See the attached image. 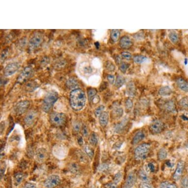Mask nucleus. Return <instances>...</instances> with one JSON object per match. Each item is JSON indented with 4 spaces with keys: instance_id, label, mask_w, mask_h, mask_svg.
<instances>
[{
    "instance_id": "72a5a7b5",
    "label": "nucleus",
    "mask_w": 188,
    "mask_h": 188,
    "mask_svg": "<svg viewBox=\"0 0 188 188\" xmlns=\"http://www.w3.org/2000/svg\"><path fill=\"white\" fill-rule=\"evenodd\" d=\"M84 152L91 159H93L94 157V151L91 147L89 146H85L84 147Z\"/></svg>"
},
{
    "instance_id": "39448f33",
    "label": "nucleus",
    "mask_w": 188,
    "mask_h": 188,
    "mask_svg": "<svg viewBox=\"0 0 188 188\" xmlns=\"http://www.w3.org/2000/svg\"><path fill=\"white\" fill-rule=\"evenodd\" d=\"M44 39L43 35L41 33H36L32 37L29 43V49L33 51L41 45Z\"/></svg>"
},
{
    "instance_id": "412c9836",
    "label": "nucleus",
    "mask_w": 188,
    "mask_h": 188,
    "mask_svg": "<svg viewBox=\"0 0 188 188\" xmlns=\"http://www.w3.org/2000/svg\"><path fill=\"white\" fill-rule=\"evenodd\" d=\"M120 36V31L119 30L114 29L110 32V39L114 42H116L118 41Z\"/></svg>"
},
{
    "instance_id": "e433bc0d",
    "label": "nucleus",
    "mask_w": 188,
    "mask_h": 188,
    "mask_svg": "<svg viewBox=\"0 0 188 188\" xmlns=\"http://www.w3.org/2000/svg\"><path fill=\"white\" fill-rule=\"evenodd\" d=\"M105 109V106H103V105H101L99 106H98L97 109H96L95 112H94L96 117H99V116L102 114V113L104 112Z\"/></svg>"
},
{
    "instance_id": "ddd939ff",
    "label": "nucleus",
    "mask_w": 188,
    "mask_h": 188,
    "mask_svg": "<svg viewBox=\"0 0 188 188\" xmlns=\"http://www.w3.org/2000/svg\"><path fill=\"white\" fill-rule=\"evenodd\" d=\"M137 180V176L133 171L129 173L125 182V188H132L134 186Z\"/></svg>"
},
{
    "instance_id": "13d9d810",
    "label": "nucleus",
    "mask_w": 188,
    "mask_h": 188,
    "mask_svg": "<svg viewBox=\"0 0 188 188\" xmlns=\"http://www.w3.org/2000/svg\"><path fill=\"white\" fill-rule=\"evenodd\" d=\"M5 169L3 168H1V178L2 179V177L4 176V174H5Z\"/></svg>"
},
{
    "instance_id": "09e8293b",
    "label": "nucleus",
    "mask_w": 188,
    "mask_h": 188,
    "mask_svg": "<svg viewBox=\"0 0 188 188\" xmlns=\"http://www.w3.org/2000/svg\"><path fill=\"white\" fill-rule=\"evenodd\" d=\"M8 49H5L3 51V52L2 53L1 57V62L4 61L5 59H6V58L8 57Z\"/></svg>"
},
{
    "instance_id": "864d4df0",
    "label": "nucleus",
    "mask_w": 188,
    "mask_h": 188,
    "mask_svg": "<svg viewBox=\"0 0 188 188\" xmlns=\"http://www.w3.org/2000/svg\"><path fill=\"white\" fill-rule=\"evenodd\" d=\"M24 188H36V185L32 182H28L26 183Z\"/></svg>"
},
{
    "instance_id": "a18cd8bd",
    "label": "nucleus",
    "mask_w": 188,
    "mask_h": 188,
    "mask_svg": "<svg viewBox=\"0 0 188 188\" xmlns=\"http://www.w3.org/2000/svg\"><path fill=\"white\" fill-rule=\"evenodd\" d=\"M121 57L123 59H126L127 60H130L132 59V54L128 52H122L121 53Z\"/></svg>"
},
{
    "instance_id": "bb28decb",
    "label": "nucleus",
    "mask_w": 188,
    "mask_h": 188,
    "mask_svg": "<svg viewBox=\"0 0 188 188\" xmlns=\"http://www.w3.org/2000/svg\"><path fill=\"white\" fill-rule=\"evenodd\" d=\"M69 170L72 173H77L79 171V166L76 163H72L69 166Z\"/></svg>"
},
{
    "instance_id": "8fccbe9b",
    "label": "nucleus",
    "mask_w": 188,
    "mask_h": 188,
    "mask_svg": "<svg viewBox=\"0 0 188 188\" xmlns=\"http://www.w3.org/2000/svg\"><path fill=\"white\" fill-rule=\"evenodd\" d=\"M108 168H109V166L107 164L102 163L101 166H99V171H101V172H103V171H106L108 169Z\"/></svg>"
},
{
    "instance_id": "4c0bfd02",
    "label": "nucleus",
    "mask_w": 188,
    "mask_h": 188,
    "mask_svg": "<svg viewBox=\"0 0 188 188\" xmlns=\"http://www.w3.org/2000/svg\"><path fill=\"white\" fill-rule=\"evenodd\" d=\"M97 91L96 90V89H94V88H90L88 90V96L89 100L90 101V102H91L92 99L97 95Z\"/></svg>"
},
{
    "instance_id": "de8ad7c7",
    "label": "nucleus",
    "mask_w": 188,
    "mask_h": 188,
    "mask_svg": "<svg viewBox=\"0 0 188 188\" xmlns=\"http://www.w3.org/2000/svg\"><path fill=\"white\" fill-rule=\"evenodd\" d=\"M81 131H82L83 136L84 137H87L89 135V133H88V130L87 127H86V126L84 125L82 127Z\"/></svg>"
},
{
    "instance_id": "cd10ccee",
    "label": "nucleus",
    "mask_w": 188,
    "mask_h": 188,
    "mask_svg": "<svg viewBox=\"0 0 188 188\" xmlns=\"http://www.w3.org/2000/svg\"><path fill=\"white\" fill-rule=\"evenodd\" d=\"M125 82V79L123 76L121 75H118L117 76L116 79L115 83V86L118 88L121 87Z\"/></svg>"
},
{
    "instance_id": "5fc2aeb1",
    "label": "nucleus",
    "mask_w": 188,
    "mask_h": 188,
    "mask_svg": "<svg viewBox=\"0 0 188 188\" xmlns=\"http://www.w3.org/2000/svg\"><path fill=\"white\" fill-rule=\"evenodd\" d=\"M139 188H154L149 183H142L139 185Z\"/></svg>"
},
{
    "instance_id": "49530a36",
    "label": "nucleus",
    "mask_w": 188,
    "mask_h": 188,
    "mask_svg": "<svg viewBox=\"0 0 188 188\" xmlns=\"http://www.w3.org/2000/svg\"><path fill=\"white\" fill-rule=\"evenodd\" d=\"M181 188H188V178H183L181 182Z\"/></svg>"
},
{
    "instance_id": "3c124183",
    "label": "nucleus",
    "mask_w": 188,
    "mask_h": 188,
    "mask_svg": "<svg viewBox=\"0 0 188 188\" xmlns=\"http://www.w3.org/2000/svg\"><path fill=\"white\" fill-rule=\"evenodd\" d=\"M105 187L106 188H118V185L113 182L106 184Z\"/></svg>"
},
{
    "instance_id": "473e14b6",
    "label": "nucleus",
    "mask_w": 188,
    "mask_h": 188,
    "mask_svg": "<svg viewBox=\"0 0 188 188\" xmlns=\"http://www.w3.org/2000/svg\"><path fill=\"white\" fill-rule=\"evenodd\" d=\"M147 57L143 55H136L133 58V61L137 64H141L147 60Z\"/></svg>"
},
{
    "instance_id": "c9c22d12",
    "label": "nucleus",
    "mask_w": 188,
    "mask_h": 188,
    "mask_svg": "<svg viewBox=\"0 0 188 188\" xmlns=\"http://www.w3.org/2000/svg\"><path fill=\"white\" fill-rule=\"evenodd\" d=\"M126 123H127V121L123 120V121H122L120 123L117 124L115 127V130L116 132L118 133H121V131L123 130L124 128L125 125L126 124Z\"/></svg>"
},
{
    "instance_id": "aec40b11",
    "label": "nucleus",
    "mask_w": 188,
    "mask_h": 188,
    "mask_svg": "<svg viewBox=\"0 0 188 188\" xmlns=\"http://www.w3.org/2000/svg\"><path fill=\"white\" fill-rule=\"evenodd\" d=\"M172 93H173L172 90L168 86L162 87L159 91V95L161 96H163V97L169 96L172 94Z\"/></svg>"
},
{
    "instance_id": "a19ab883",
    "label": "nucleus",
    "mask_w": 188,
    "mask_h": 188,
    "mask_svg": "<svg viewBox=\"0 0 188 188\" xmlns=\"http://www.w3.org/2000/svg\"><path fill=\"white\" fill-rule=\"evenodd\" d=\"M129 68V65L125 62H122L120 65L119 66V69L123 73H125Z\"/></svg>"
},
{
    "instance_id": "f8f14e48",
    "label": "nucleus",
    "mask_w": 188,
    "mask_h": 188,
    "mask_svg": "<svg viewBox=\"0 0 188 188\" xmlns=\"http://www.w3.org/2000/svg\"><path fill=\"white\" fill-rule=\"evenodd\" d=\"M185 169V163L183 161H179L177 165L176 169L175 170L173 175V179L176 181L181 179L183 171Z\"/></svg>"
},
{
    "instance_id": "6ab92c4d",
    "label": "nucleus",
    "mask_w": 188,
    "mask_h": 188,
    "mask_svg": "<svg viewBox=\"0 0 188 188\" xmlns=\"http://www.w3.org/2000/svg\"><path fill=\"white\" fill-rule=\"evenodd\" d=\"M76 155L80 162L82 163H87L88 162V156L85 152L81 150H77L76 152Z\"/></svg>"
},
{
    "instance_id": "58836bf2",
    "label": "nucleus",
    "mask_w": 188,
    "mask_h": 188,
    "mask_svg": "<svg viewBox=\"0 0 188 188\" xmlns=\"http://www.w3.org/2000/svg\"><path fill=\"white\" fill-rule=\"evenodd\" d=\"M106 68L107 71L109 72H112L115 71V66L114 65L113 63L112 62L109 61L106 62Z\"/></svg>"
},
{
    "instance_id": "b1692460",
    "label": "nucleus",
    "mask_w": 188,
    "mask_h": 188,
    "mask_svg": "<svg viewBox=\"0 0 188 188\" xmlns=\"http://www.w3.org/2000/svg\"><path fill=\"white\" fill-rule=\"evenodd\" d=\"M24 175L23 173H16L14 176V180L16 186L20 184V183L23 180Z\"/></svg>"
},
{
    "instance_id": "423d86ee",
    "label": "nucleus",
    "mask_w": 188,
    "mask_h": 188,
    "mask_svg": "<svg viewBox=\"0 0 188 188\" xmlns=\"http://www.w3.org/2000/svg\"><path fill=\"white\" fill-rule=\"evenodd\" d=\"M61 179L57 175H51L44 182V186L45 188H53L60 184Z\"/></svg>"
},
{
    "instance_id": "dca6fc26",
    "label": "nucleus",
    "mask_w": 188,
    "mask_h": 188,
    "mask_svg": "<svg viewBox=\"0 0 188 188\" xmlns=\"http://www.w3.org/2000/svg\"><path fill=\"white\" fill-rule=\"evenodd\" d=\"M176 83L181 90L188 92V81L183 77H179L176 79Z\"/></svg>"
},
{
    "instance_id": "c756f323",
    "label": "nucleus",
    "mask_w": 188,
    "mask_h": 188,
    "mask_svg": "<svg viewBox=\"0 0 188 188\" xmlns=\"http://www.w3.org/2000/svg\"><path fill=\"white\" fill-rule=\"evenodd\" d=\"M89 143L93 146H96L98 143V137L96 133H92L89 137Z\"/></svg>"
},
{
    "instance_id": "9d476101",
    "label": "nucleus",
    "mask_w": 188,
    "mask_h": 188,
    "mask_svg": "<svg viewBox=\"0 0 188 188\" xmlns=\"http://www.w3.org/2000/svg\"><path fill=\"white\" fill-rule=\"evenodd\" d=\"M165 125L162 121L159 120H155L153 121L150 125L149 129L152 133L154 134H158L161 133L164 129Z\"/></svg>"
},
{
    "instance_id": "c03bdc74",
    "label": "nucleus",
    "mask_w": 188,
    "mask_h": 188,
    "mask_svg": "<svg viewBox=\"0 0 188 188\" xmlns=\"http://www.w3.org/2000/svg\"><path fill=\"white\" fill-rule=\"evenodd\" d=\"M133 101H132L131 99L128 98V99H127L126 100V107L128 109H132V107H133Z\"/></svg>"
},
{
    "instance_id": "f03ea898",
    "label": "nucleus",
    "mask_w": 188,
    "mask_h": 188,
    "mask_svg": "<svg viewBox=\"0 0 188 188\" xmlns=\"http://www.w3.org/2000/svg\"><path fill=\"white\" fill-rule=\"evenodd\" d=\"M58 94L55 91H51L47 93L43 99L42 108L45 112H49L58 99Z\"/></svg>"
},
{
    "instance_id": "2f4dec72",
    "label": "nucleus",
    "mask_w": 188,
    "mask_h": 188,
    "mask_svg": "<svg viewBox=\"0 0 188 188\" xmlns=\"http://www.w3.org/2000/svg\"><path fill=\"white\" fill-rule=\"evenodd\" d=\"M159 188H177V187L174 183L168 181H163L159 185Z\"/></svg>"
},
{
    "instance_id": "393cba45",
    "label": "nucleus",
    "mask_w": 188,
    "mask_h": 188,
    "mask_svg": "<svg viewBox=\"0 0 188 188\" xmlns=\"http://www.w3.org/2000/svg\"><path fill=\"white\" fill-rule=\"evenodd\" d=\"M164 109L167 111H173L175 110V106L173 101H168L165 102L163 106Z\"/></svg>"
},
{
    "instance_id": "ea45409f",
    "label": "nucleus",
    "mask_w": 188,
    "mask_h": 188,
    "mask_svg": "<svg viewBox=\"0 0 188 188\" xmlns=\"http://www.w3.org/2000/svg\"><path fill=\"white\" fill-rule=\"evenodd\" d=\"M82 129L81 128V123L79 121H75L73 123V131L76 133H79L80 129Z\"/></svg>"
},
{
    "instance_id": "4be33fe9",
    "label": "nucleus",
    "mask_w": 188,
    "mask_h": 188,
    "mask_svg": "<svg viewBox=\"0 0 188 188\" xmlns=\"http://www.w3.org/2000/svg\"><path fill=\"white\" fill-rule=\"evenodd\" d=\"M168 36H169L170 41H171L173 43L175 44V43H177L179 41V36L176 32L174 31L170 32L169 33Z\"/></svg>"
},
{
    "instance_id": "6e6552de",
    "label": "nucleus",
    "mask_w": 188,
    "mask_h": 188,
    "mask_svg": "<svg viewBox=\"0 0 188 188\" xmlns=\"http://www.w3.org/2000/svg\"><path fill=\"white\" fill-rule=\"evenodd\" d=\"M49 153L44 148H40L35 151V157L37 162L39 163H43L49 158Z\"/></svg>"
},
{
    "instance_id": "f704fd0d",
    "label": "nucleus",
    "mask_w": 188,
    "mask_h": 188,
    "mask_svg": "<svg viewBox=\"0 0 188 188\" xmlns=\"http://www.w3.org/2000/svg\"><path fill=\"white\" fill-rule=\"evenodd\" d=\"M179 105L183 109H188V97L182 98L179 101Z\"/></svg>"
},
{
    "instance_id": "7c9ffc66",
    "label": "nucleus",
    "mask_w": 188,
    "mask_h": 188,
    "mask_svg": "<svg viewBox=\"0 0 188 188\" xmlns=\"http://www.w3.org/2000/svg\"><path fill=\"white\" fill-rule=\"evenodd\" d=\"M167 156V152L164 148L160 149L158 151V158L160 161H163L166 159Z\"/></svg>"
},
{
    "instance_id": "c85d7f7f",
    "label": "nucleus",
    "mask_w": 188,
    "mask_h": 188,
    "mask_svg": "<svg viewBox=\"0 0 188 188\" xmlns=\"http://www.w3.org/2000/svg\"><path fill=\"white\" fill-rule=\"evenodd\" d=\"M67 86L70 89H76L78 86V82L75 79H71L68 80L67 82Z\"/></svg>"
},
{
    "instance_id": "4468645a",
    "label": "nucleus",
    "mask_w": 188,
    "mask_h": 188,
    "mask_svg": "<svg viewBox=\"0 0 188 188\" xmlns=\"http://www.w3.org/2000/svg\"><path fill=\"white\" fill-rule=\"evenodd\" d=\"M38 116V113L35 110H31L29 111V112L27 114L25 118H24V122L25 124L28 126H31L34 124L35 120L37 119Z\"/></svg>"
},
{
    "instance_id": "37998d69",
    "label": "nucleus",
    "mask_w": 188,
    "mask_h": 188,
    "mask_svg": "<svg viewBox=\"0 0 188 188\" xmlns=\"http://www.w3.org/2000/svg\"><path fill=\"white\" fill-rule=\"evenodd\" d=\"M122 178V174L121 173H117L114 177L113 182L118 184L121 181Z\"/></svg>"
},
{
    "instance_id": "1a4fd4ad",
    "label": "nucleus",
    "mask_w": 188,
    "mask_h": 188,
    "mask_svg": "<svg viewBox=\"0 0 188 188\" xmlns=\"http://www.w3.org/2000/svg\"><path fill=\"white\" fill-rule=\"evenodd\" d=\"M33 75V69L31 67H27L24 69L19 76L17 82L24 83L30 79Z\"/></svg>"
},
{
    "instance_id": "a878e982",
    "label": "nucleus",
    "mask_w": 188,
    "mask_h": 188,
    "mask_svg": "<svg viewBox=\"0 0 188 188\" xmlns=\"http://www.w3.org/2000/svg\"><path fill=\"white\" fill-rule=\"evenodd\" d=\"M135 85L133 82H129L127 86V93L128 95L133 97L135 95Z\"/></svg>"
},
{
    "instance_id": "2eb2a0df",
    "label": "nucleus",
    "mask_w": 188,
    "mask_h": 188,
    "mask_svg": "<svg viewBox=\"0 0 188 188\" xmlns=\"http://www.w3.org/2000/svg\"><path fill=\"white\" fill-rule=\"evenodd\" d=\"M119 45L122 49H128L132 47L133 42L132 39L127 35H124L121 38L119 41Z\"/></svg>"
},
{
    "instance_id": "603ef678",
    "label": "nucleus",
    "mask_w": 188,
    "mask_h": 188,
    "mask_svg": "<svg viewBox=\"0 0 188 188\" xmlns=\"http://www.w3.org/2000/svg\"><path fill=\"white\" fill-rule=\"evenodd\" d=\"M107 80H108V81H109V82L111 84H113L114 83V81H115V77H114V76L113 75H107Z\"/></svg>"
},
{
    "instance_id": "f257e3e1",
    "label": "nucleus",
    "mask_w": 188,
    "mask_h": 188,
    "mask_svg": "<svg viewBox=\"0 0 188 188\" xmlns=\"http://www.w3.org/2000/svg\"><path fill=\"white\" fill-rule=\"evenodd\" d=\"M87 98L85 93L80 89H74L69 94L71 107L75 111H80L85 106Z\"/></svg>"
},
{
    "instance_id": "bf43d9fd",
    "label": "nucleus",
    "mask_w": 188,
    "mask_h": 188,
    "mask_svg": "<svg viewBox=\"0 0 188 188\" xmlns=\"http://www.w3.org/2000/svg\"><path fill=\"white\" fill-rule=\"evenodd\" d=\"M115 60H116V62L117 64H121V58L120 57L117 56V57L116 58V59H115Z\"/></svg>"
},
{
    "instance_id": "a211bd4d",
    "label": "nucleus",
    "mask_w": 188,
    "mask_h": 188,
    "mask_svg": "<svg viewBox=\"0 0 188 188\" xmlns=\"http://www.w3.org/2000/svg\"><path fill=\"white\" fill-rule=\"evenodd\" d=\"M99 123L100 125L102 127H106L109 123V116L107 112L104 111L102 113L99 117Z\"/></svg>"
},
{
    "instance_id": "5701e85b",
    "label": "nucleus",
    "mask_w": 188,
    "mask_h": 188,
    "mask_svg": "<svg viewBox=\"0 0 188 188\" xmlns=\"http://www.w3.org/2000/svg\"><path fill=\"white\" fill-rule=\"evenodd\" d=\"M139 177L143 183H149L150 182L149 177L143 170H140L139 171Z\"/></svg>"
},
{
    "instance_id": "f3484780",
    "label": "nucleus",
    "mask_w": 188,
    "mask_h": 188,
    "mask_svg": "<svg viewBox=\"0 0 188 188\" xmlns=\"http://www.w3.org/2000/svg\"><path fill=\"white\" fill-rule=\"evenodd\" d=\"M145 134L143 131H140L137 132L133 138L132 144L133 145L137 144L145 138Z\"/></svg>"
},
{
    "instance_id": "20e7f679",
    "label": "nucleus",
    "mask_w": 188,
    "mask_h": 188,
    "mask_svg": "<svg viewBox=\"0 0 188 188\" xmlns=\"http://www.w3.org/2000/svg\"><path fill=\"white\" fill-rule=\"evenodd\" d=\"M50 119L53 125L60 127L65 124L67 121V116L63 113L54 112L51 114Z\"/></svg>"
},
{
    "instance_id": "6e6d98bb",
    "label": "nucleus",
    "mask_w": 188,
    "mask_h": 188,
    "mask_svg": "<svg viewBox=\"0 0 188 188\" xmlns=\"http://www.w3.org/2000/svg\"><path fill=\"white\" fill-rule=\"evenodd\" d=\"M148 167L151 173H154L155 171V167L153 163H150L148 164Z\"/></svg>"
},
{
    "instance_id": "0eeeda50",
    "label": "nucleus",
    "mask_w": 188,
    "mask_h": 188,
    "mask_svg": "<svg viewBox=\"0 0 188 188\" xmlns=\"http://www.w3.org/2000/svg\"><path fill=\"white\" fill-rule=\"evenodd\" d=\"M20 67V65L18 62H13L7 65L4 69V75L6 77L12 76L16 73Z\"/></svg>"
},
{
    "instance_id": "9b49d317",
    "label": "nucleus",
    "mask_w": 188,
    "mask_h": 188,
    "mask_svg": "<svg viewBox=\"0 0 188 188\" xmlns=\"http://www.w3.org/2000/svg\"><path fill=\"white\" fill-rule=\"evenodd\" d=\"M30 103L28 101H23L19 102L15 106V113L17 115H22V114L26 111L27 110L29 109Z\"/></svg>"
},
{
    "instance_id": "4d7b16f0",
    "label": "nucleus",
    "mask_w": 188,
    "mask_h": 188,
    "mask_svg": "<svg viewBox=\"0 0 188 188\" xmlns=\"http://www.w3.org/2000/svg\"><path fill=\"white\" fill-rule=\"evenodd\" d=\"M77 142L79 144V145H80V146L83 145V139L82 136H79V137H77Z\"/></svg>"
},
{
    "instance_id": "7ed1b4c3",
    "label": "nucleus",
    "mask_w": 188,
    "mask_h": 188,
    "mask_svg": "<svg viewBox=\"0 0 188 188\" xmlns=\"http://www.w3.org/2000/svg\"><path fill=\"white\" fill-rule=\"evenodd\" d=\"M150 149V146L148 143L141 144L136 148L135 150V157L136 160H143L147 157Z\"/></svg>"
},
{
    "instance_id": "79ce46f5",
    "label": "nucleus",
    "mask_w": 188,
    "mask_h": 188,
    "mask_svg": "<svg viewBox=\"0 0 188 188\" xmlns=\"http://www.w3.org/2000/svg\"><path fill=\"white\" fill-rule=\"evenodd\" d=\"M114 114L116 115V117L117 118H120L122 116L123 114V109L121 107H117L114 110Z\"/></svg>"
}]
</instances>
